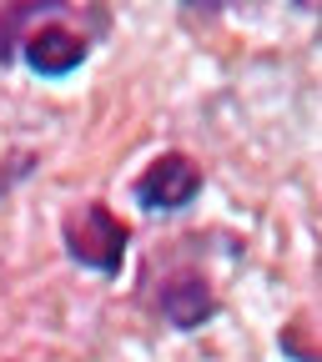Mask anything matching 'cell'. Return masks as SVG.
Returning <instances> with one entry per match:
<instances>
[{"instance_id": "cell-4", "label": "cell", "mask_w": 322, "mask_h": 362, "mask_svg": "<svg viewBox=\"0 0 322 362\" xmlns=\"http://www.w3.org/2000/svg\"><path fill=\"white\" fill-rule=\"evenodd\" d=\"M151 302L161 312V322L176 327V332H197L222 312V302H217V292H212V282L202 272H176V277H166Z\"/></svg>"}, {"instance_id": "cell-3", "label": "cell", "mask_w": 322, "mask_h": 362, "mask_svg": "<svg viewBox=\"0 0 322 362\" xmlns=\"http://www.w3.org/2000/svg\"><path fill=\"white\" fill-rule=\"evenodd\" d=\"M136 202H142L146 211H156V216H171V211H181V206H192L197 202V192H202V166L187 156V151H161V156H151V166L136 176Z\"/></svg>"}, {"instance_id": "cell-1", "label": "cell", "mask_w": 322, "mask_h": 362, "mask_svg": "<svg viewBox=\"0 0 322 362\" xmlns=\"http://www.w3.org/2000/svg\"><path fill=\"white\" fill-rule=\"evenodd\" d=\"M106 30H111V16H106L101 6H66V0H51L45 16L25 30V40H21L16 56H21L35 76L61 81V76H71V71L86 66L91 45H96Z\"/></svg>"}, {"instance_id": "cell-2", "label": "cell", "mask_w": 322, "mask_h": 362, "mask_svg": "<svg viewBox=\"0 0 322 362\" xmlns=\"http://www.w3.org/2000/svg\"><path fill=\"white\" fill-rule=\"evenodd\" d=\"M61 242H66V257L96 277H121L126 272V247H131V226L106 206V202H81L66 211L61 221Z\"/></svg>"}, {"instance_id": "cell-5", "label": "cell", "mask_w": 322, "mask_h": 362, "mask_svg": "<svg viewBox=\"0 0 322 362\" xmlns=\"http://www.w3.org/2000/svg\"><path fill=\"white\" fill-rule=\"evenodd\" d=\"M45 6H51V0H30V6H6V11H0V66L16 61L25 30L45 16Z\"/></svg>"}]
</instances>
